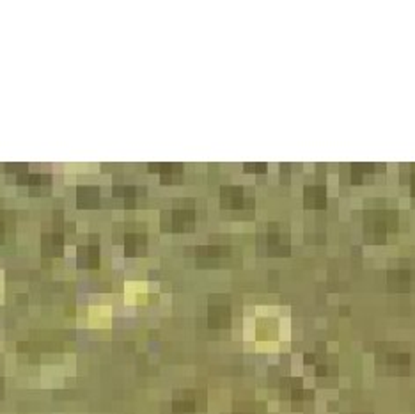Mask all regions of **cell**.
Segmentation results:
<instances>
[{"label":"cell","instance_id":"5b68a950","mask_svg":"<svg viewBox=\"0 0 415 414\" xmlns=\"http://www.w3.org/2000/svg\"><path fill=\"white\" fill-rule=\"evenodd\" d=\"M303 201H306V207L309 208H323L327 203V192L325 187H306V196H303Z\"/></svg>","mask_w":415,"mask_h":414},{"label":"cell","instance_id":"52a82bcc","mask_svg":"<svg viewBox=\"0 0 415 414\" xmlns=\"http://www.w3.org/2000/svg\"><path fill=\"white\" fill-rule=\"evenodd\" d=\"M373 171H375V166H371V164H355L351 167V180H353V183H362L364 176L371 175Z\"/></svg>","mask_w":415,"mask_h":414},{"label":"cell","instance_id":"277c9868","mask_svg":"<svg viewBox=\"0 0 415 414\" xmlns=\"http://www.w3.org/2000/svg\"><path fill=\"white\" fill-rule=\"evenodd\" d=\"M208 320H210L211 327H226V325H229V320H231L229 306L211 304L210 306V317H208Z\"/></svg>","mask_w":415,"mask_h":414},{"label":"cell","instance_id":"9c48e42d","mask_svg":"<svg viewBox=\"0 0 415 414\" xmlns=\"http://www.w3.org/2000/svg\"><path fill=\"white\" fill-rule=\"evenodd\" d=\"M234 414H256V413H252V411H249V409H242V411H236Z\"/></svg>","mask_w":415,"mask_h":414},{"label":"cell","instance_id":"ba28073f","mask_svg":"<svg viewBox=\"0 0 415 414\" xmlns=\"http://www.w3.org/2000/svg\"><path fill=\"white\" fill-rule=\"evenodd\" d=\"M410 183H412V196L415 199V166L412 167V175H410Z\"/></svg>","mask_w":415,"mask_h":414},{"label":"cell","instance_id":"8992f818","mask_svg":"<svg viewBox=\"0 0 415 414\" xmlns=\"http://www.w3.org/2000/svg\"><path fill=\"white\" fill-rule=\"evenodd\" d=\"M385 365L392 370H407L408 365H410V358H408L407 354H387V358H385Z\"/></svg>","mask_w":415,"mask_h":414},{"label":"cell","instance_id":"3957f363","mask_svg":"<svg viewBox=\"0 0 415 414\" xmlns=\"http://www.w3.org/2000/svg\"><path fill=\"white\" fill-rule=\"evenodd\" d=\"M414 283V273L410 268H394L387 276V284L392 292H408Z\"/></svg>","mask_w":415,"mask_h":414},{"label":"cell","instance_id":"30bf717a","mask_svg":"<svg viewBox=\"0 0 415 414\" xmlns=\"http://www.w3.org/2000/svg\"><path fill=\"white\" fill-rule=\"evenodd\" d=\"M0 393H2V381H0Z\"/></svg>","mask_w":415,"mask_h":414},{"label":"cell","instance_id":"7a4b0ae2","mask_svg":"<svg viewBox=\"0 0 415 414\" xmlns=\"http://www.w3.org/2000/svg\"><path fill=\"white\" fill-rule=\"evenodd\" d=\"M202 402H204V395L199 391H183V393H177L173 400L170 414H197Z\"/></svg>","mask_w":415,"mask_h":414},{"label":"cell","instance_id":"6da1fadb","mask_svg":"<svg viewBox=\"0 0 415 414\" xmlns=\"http://www.w3.org/2000/svg\"><path fill=\"white\" fill-rule=\"evenodd\" d=\"M398 224V214L394 208H387L382 201H376L373 208L366 212V230L375 236L387 235Z\"/></svg>","mask_w":415,"mask_h":414}]
</instances>
